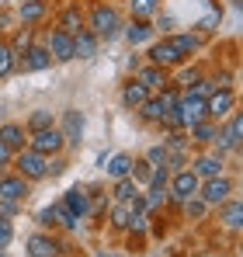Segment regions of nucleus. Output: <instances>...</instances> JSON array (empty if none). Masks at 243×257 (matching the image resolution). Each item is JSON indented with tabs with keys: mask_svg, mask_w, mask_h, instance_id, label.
<instances>
[{
	"mask_svg": "<svg viewBox=\"0 0 243 257\" xmlns=\"http://www.w3.org/2000/svg\"><path fill=\"white\" fill-rule=\"evenodd\" d=\"M219 25H222V4H215V7H212V14L198 21V28H202V32H215Z\"/></svg>",
	"mask_w": 243,
	"mask_h": 257,
	"instance_id": "40",
	"label": "nucleus"
},
{
	"mask_svg": "<svg viewBox=\"0 0 243 257\" xmlns=\"http://www.w3.org/2000/svg\"><path fill=\"white\" fill-rule=\"evenodd\" d=\"M129 219H132L129 202H111V205H108V226H111L115 233H129Z\"/></svg>",
	"mask_w": 243,
	"mask_h": 257,
	"instance_id": "28",
	"label": "nucleus"
},
{
	"mask_svg": "<svg viewBox=\"0 0 243 257\" xmlns=\"http://www.w3.org/2000/svg\"><path fill=\"white\" fill-rule=\"evenodd\" d=\"M97 257H115V254H108V250H97Z\"/></svg>",
	"mask_w": 243,
	"mask_h": 257,
	"instance_id": "48",
	"label": "nucleus"
},
{
	"mask_svg": "<svg viewBox=\"0 0 243 257\" xmlns=\"http://www.w3.org/2000/svg\"><path fill=\"white\" fill-rule=\"evenodd\" d=\"M97 49H101V42H97V35H94L90 28H80V32L73 35V56H77V59H94Z\"/></svg>",
	"mask_w": 243,
	"mask_h": 257,
	"instance_id": "24",
	"label": "nucleus"
},
{
	"mask_svg": "<svg viewBox=\"0 0 243 257\" xmlns=\"http://www.w3.org/2000/svg\"><path fill=\"white\" fill-rule=\"evenodd\" d=\"M150 171H153V167H150L143 157H139V160H132V174H129V177L136 181V188H146V184H150Z\"/></svg>",
	"mask_w": 243,
	"mask_h": 257,
	"instance_id": "37",
	"label": "nucleus"
},
{
	"mask_svg": "<svg viewBox=\"0 0 243 257\" xmlns=\"http://www.w3.org/2000/svg\"><path fill=\"white\" fill-rule=\"evenodd\" d=\"M83 18H87V28L97 35V42H115L122 35V25H125V14L115 4H104V0H97L90 7V14H83Z\"/></svg>",
	"mask_w": 243,
	"mask_h": 257,
	"instance_id": "1",
	"label": "nucleus"
},
{
	"mask_svg": "<svg viewBox=\"0 0 243 257\" xmlns=\"http://www.w3.org/2000/svg\"><path fill=\"white\" fill-rule=\"evenodd\" d=\"M146 63H153V66H163V70H177V66H184L188 59L174 49V42L163 35V39H157V42L150 45V52H146Z\"/></svg>",
	"mask_w": 243,
	"mask_h": 257,
	"instance_id": "10",
	"label": "nucleus"
},
{
	"mask_svg": "<svg viewBox=\"0 0 243 257\" xmlns=\"http://www.w3.org/2000/svg\"><path fill=\"white\" fill-rule=\"evenodd\" d=\"M18 56H14V49L7 45V39H0V80H7V77H14L18 73Z\"/></svg>",
	"mask_w": 243,
	"mask_h": 257,
	"instance_id": "30",
	"label": "nucleus"
},
{
	"mask_svg": "<svg viewBox=\"0 0 243 257\" xmlns=\"http://www.w3.org/2000/svg\"><path fill=\"white\" fill-rule=\"evenodd\" d=\"M0 143L11 153H21L28 146V128L21 125V122H0Z\"/></svg>",
	"mask_w": 243,
	"mask_h": 257,
	"instance_id": "20",
	"label": "nucleus"
},
{
	"mask_svg": "<svg viewBox=\"0 0 243 257\" xmlns=\"http://www.w3.org/2000/svg\"><path fill=\"white\" fill-rule=\"evenodd\" d=\"M122 39L132 45V49H139V45L153 42V39H157V32H153V25H150V21L132 18V21H125V25H122Z\"/></svg>",
	"mask_w": 243,
	"mask_h": 257,
	"instance_id": "18",
	"label": "nucleus"
},
{
	"mask_svg": "<svg viewBox=\"0 0 243 257\" xmlns=\"http://www.w3.org/2000/svg\"><path fill=\"white\" fill-rule=\"evenodd\" d=\"M56 63H52V56H49V49L42 42H35L25 56H21V63H18V73H42V70H52Z\"/></svg>",
	"mask_w": 243,
	"mask_h": 257,
	"instance_id": "14",
	"label": "nucleus"
},
{
	"mask_svg": "<svg viewBox=\"0 0 243 257\" xmlns=\"http://www.w3.org/2000/svg\"><path fill=\"white\" fill-rule=\"evenodd\" d=\"M174 25H177V21H174L170 14H157V25H153V32H157V35H174Z\"/></svg>",
	"mask_w": 243,
	"mask_h": 257,
	"instance_id": "44",
	"label": "nucleus"
},
{
	"mask_svg": "<svg viewBox=\"0 0 243 257\" xmlns=\"http://www.w3.org/2000/svg\"><path fill=\"white\" fill-rule=\"evenodd\" d=\"M136 191H143V188H136L132 177H118V181H111V202H129Z\"/></svg>",
	"mask_w": 243,
	"mask_h": 257,
	"instance_id": "33",
	"label": "nucleus"
},
{
	"mask_svg": "<svg viewBox=\"0 0 243 257\" xmlns=\"http://www.w3.org/2000/svg\"><path fill=\"white\" fill-rule=\"evenodd\" d=\"M56 28L66 32V35H77L80 28H87V18H83L80 4H66V7L59 11V18H56Z\"/></svg>",
	"mask_w": 243,
	"mask_h": 257,
	"instance_id": "21",
	"label": "nucleus"
},
{
	"mask_svg": "<svg viewBox=\"0 0 243 257\" xmlns=\"http://www.w3.org/2000/svg\"><path fill=\"white\" fill-rule=\"evenodd\" d=\"M215 132H219V122H212V118H202V122H195V125L188 128V143H191L195 150H205V146H212Z\"/></svg>",
	"mask_w": 243,
	"mask_h": 257,
	"instance_id": "23",
	"label": "nucleus"
},
{
	"mask_svg": "<svg viewBox=\"0 0 243 257\" xmlns=\"http://www.w3.org/2000/svg\"><path fill=\"white\" fill-rule=\"evenodd\" d=\"M14 243V222L11 219H0V250H7Z\"/></svg>",
	"mask_w": 243,
	"mask_h": 257,
	"instance_id": "43",
	"label": "nucleus"
},
{
	"mask_svg": "<svg viewBox=\"0 0 243 257\" xmlns=\"http://www.w3.org/2000/svg\"><path fill=\"white\" fill-rule=\"evenodd\" d=\"M136 80L146 87L150 94H157V90H163V87L170 84L174 77H170V70H163V66H153V63H143L139 70H136Z\"/></svg>",
	"mask_w": 243,
	"mask_h": 257,
	"instance_id": "16",
	"label": "nucleus"
},
{
	"mask_svg": "<svg viewBox=\"0 0 243 257\" xmlns=\"http://www.w3.org/2000/svg\"><path fill=\"white\" fill-rule=\"evenodd\" d=\"M14 18L25 25V28H35L49 18V0H21L14 7Z\"/></svg>",
	"mask_w": 243,
	"mask_h": 257,
	"instance_id": "15",
	"label": "nucleus"
},
{
	"mask_svg": "<svg viewBox=\"0 0 243 257\" xmlns=\"http://www.w3.org/2000/svg\"><path fill=\"white\" fill-rule=\"evenodd\" d=\"M56 128L63 132V143H66V150H80L83 132H87V118H83L80 108H66V111H59V118H56Z\"/></svg>",
	"mask_w": 243,
	"mask_h": 257,
	"instance_id": "4",
	"label": "nucleus"
},
{
	"mask_svg": "<svg viewBox=\"0 0 243 257\" xmlns=\"http://www.w3.org/2000/svg\"><path fill=\"white\" fill-rule=\"evenodd\" d=\"M25 250H28V257H70V243L49 236L45 229H39V233H32L25 240Z\"/></svg>",
	"mask_w": 243,
	"mask_h": 257,
	"instance_id": "6",
	"label": "nucleus"
},
{
	"mask_svg": "<svg viewBox=\"0 0 243 257\" xmlns=\"http://www.w3.org/2000/svg\"><path fill=\"white\" fill-rule=\"evenodd\" d=\"M229 195H236V177H229V174H219V177H205L202 188H198V198H202L208 209H215V205H222Z\"/></svg>",
	"mask_w": 243,
	"mask_h": 257,
	"instance_id": "5",
	"label": "nucleus"
},
{
	"mask_svg": "<svg viewBox=\"0 0 243 257\" xmlns=\"http://www.w3.org/2000/svg\"><path fill=\"white\" fill-rule=\"evenodd\" d=\"M132 160H136L132 153H115L111 160H104L101 171L108 174V181H118V177H129V174H132Z\"/></svg>",
	"mask_w": 243,
	"mask_h": 257,
	"instance_id": "26",
	"label": "nucleus"
},
{
	"mask_svg": "<svg viewBox=\"0 0 243 257\" xmlns=\"http://www.w3.org/2000/svg\"><path fill=\"white\" fill-rule=\"evenodd\" d=\"M236 111V90L233 87H215L208 97H205V115L212 118V122H222L226 115H233Z\"/></svg>",
	"mask_w": 243,
	"mask_h": 257,
	"instance_id": "8",
	"label": "nucleus"
},
{
	"mask_svg": "<svg viewBox=\"0 0 243 257\" xmlns=\"http://www.w3.org/2000/svg\"><path fill=\"white\" fill-rule=\"evenodd\" d=\"M146 97H150V90L139 84L136 77H129V80L122 84V90H118V101H122V108H125V111H136Z\"/></svg>",
	"mask_w": 243,
	"mask_h": 257,
	"instance_id": "22",
	"label": "nucleus"
},
{
	"mask_svg": "<svg viewBox=\"0 0 243 257\" xmlns=\"http://www.w3.org/2000/svg\"><path fill=\"white\" fill-rule=\"evenodd\" d=\"M21 202H7V198H0V219H18L21 215Z\"/></svg>",
	"mask_w": 243,
	"mask_h": 257,
	"instance_id": "45",
	"label": "nucleus"
},
{
	"mask_svg": "<svg viewBox=\"0 0 243 257\" xmlns=\"http://www.w3.org/2000/svg\"><path fill=\"white\" fill-rule=\"evenodd\" d=\"M21 125L28 128V132H39V128H49V125H56V115H52L49 108H35V111H32V115H28V118H25Z\"/></svg>",
	"mask_w": 243,
	"mask_h": 257,
	"instance_id": "31",
	"label": "nucleus"
},
{
	"mask_svg": "<svg viewBox=\"0 0 243 257\" xmlns=\"http://www.w3.org/2000/svg\"><path fill=\"white\" fill-rule=\"evenodd\" d=\"M42 45L49 49L52 63H70V59H77V56H73V35H66V32H59V28H49L45 39H42Z\"/></svg>",
	"mask_w": 243,
	"mask_h": 257,
	"instance_id": "12",
	"label": "nucleus"
},
{
	"mask_svg": "<svg viewBox=\"0 0 243 257\" xmlns=\"http://www.w3.org/2000/svg\"><path fill=\"white\" fill-rule=\"evenodd\" d=\"M11 171L21 174L25 181H45V157L42 153H35V150H21V153H14V160H11Z\"/></svg>",
	"mask_w": 243,
	"mask_h": 257,
	"instance_id": "7",
	"label": "nucleus"
},
{
	"mask_svg": "<svg viewBox=\"0 0 243 257\" xmlns=\"http://www.w3.org/2000/svg\"><path fill=\"white\" fill-rule=\"evenodd\" d=\"M143 160H146L150 167H163V164H167V150H163V143H153V146L143 153Z\"/></svg>",
	"mask_w": 243,
	"mask_h": 257,
	"instance_id": "38",
	"label": "nucleus"
},
{
	"mask_svg": "<svg viewBox=\"0 0 243 257\" xmlns=\"http://www.w3.org/2000/svg\"><path fill=\"white\" fill-rule=\"evenodd\" d=\"M35 222H39L42 229H52V226H56V202L45 205V209H39V212H35Z\"/></svg>",
	"mask_w": 243,
	"mask_h": 257,
	"instance_id": "42",
	"label": "nucleus"
},
{
	"mask_svg": "<svg viewBox=\"0 0 243 257\" xmlns=\"http://www.w3.org/2000/svg\"><path fill=\"white\" fill-rule=\"evenodd\" d=\"M181 209H184V215H188V219H191V222H202L205 215L212 212V209H208V205H205L202 198H198V195H195V198H188V202H184V205H181Z\"/></svg>",
	"mask_w": 243,
	"mask_h": 257,
	"instance_id": "34",
	"label": "nucleus"
},
{
	"mask_svg": "<svg viewBox=\"0 0 243 257\" xmlns=\"http://www.w3.org/2000/svg\"><path fill=\"white\" fill-rule=\"evenodd\" d=\"M28 195H32V181H25L21 174H14V171H0V198L25 205Z\"/></svg>",
	"mask_w": 243,
	"mask_h": 257,
	"instance_id": "13",
	"label": "nucleus"
},
{
	"mask_svg": "<svg viewBox=\"0 0 243 257\" xmlns=\"http://www.w3.org/2000/svg\"><path fill=\"white\" fill-rule=\"evenodd\" d=\"M167 39L174 42V49H177L184 59H188L191 52H198V49H202V35H198V32H174V35H167Z\"/></svg>",
	"mask_w": 243,
	"mask_h": 257,
	"instance_id": "27",
	"label": "nucleus"
},
{
	"mask_svg": "<svg viewBox=\"0 0 243 257\" xmlns=\"http://www.w3.org/2000/svg\"><path fill=\"white\" fill-rule=\"evenodd\" d=\"M212 212H215V219H219L229 233H236V229L243 226V202L236 198V195H229V198H226L222 205H215Z\"/></svg>",
	"mask_w": 243,
	"mask_h": 257,
	"instance_id": "17",
	"label": "nucleus"
},
{
	"mask_svg": "<svg viewBox=\"0 0 243 257\" xmlns=\"http://www.w3.org/2000/svg\"><path fill=\"white\" fill-rule=\"evenodd\" d=\"M14 21H18V18H14L11 11H0V32H14Z\"/></svg>",
	"mask_w": 243,
	"mask_h": 257,
	"instance_id": "46",
	"label": "nucleus"
},
{
	"mask_svg": "<svg viewBox=\"0 0 243 257\" xmlns=\"http://www.w3.org/2000/svg\"><path fill=\"white\" fill-rule=\"evenodd\" d=\"M198 188H202L198 174L191 171V167H181V171L170 174V184H167V202H170L174 209H181L188 198H195V195H198Z\"/></svg>",
	"mask_w": 243,
	"mask_h": 257,
	"instance_id": "3",
	"label": "nucleus"
},
{
	"mask_svg": "<svg viewBox=\"0 0 243 257\" xmlns=\"http://www.w3.org/2000/svg\"><path fill=\"white\" fill-rule=\"evenodd\" d=\"M7 45H11V49H14V56L21 59V56L35 45V28H25V25H21V28H14V35H11V42H7Z\"/></svg>",
	"mask_w": 243,
	"mask_h": 257,
	"instance_id": "29",
	"label": "nucleus"
},
{
	"mask_svg": "<svg viewBox=\"0 0 243 257\" xmlns=\"http://www.w3.org/2000/svg\"><path fill=\"white\" fill-rule=\"evenodd\" d=\"M28 150H35L42 157H56V153H66V143H63V132L56 125L39 128V132H28Z\"/></svg>",
	"mask_w": 243,
	"mask_h": 257,
	"instance_id": "9",
	"label": "nucleus"
},
{
	"mask_svg": "<svg viewBox=\"0 0 243 257\" xmlns=\"http://www.w3.org/2000/svg\"><path fill=\"white\" fill-rule=\"evenodd\" d=\"M136 115H139V122H146V125H157L163 115H167V108H163V101H160V94H150L139 108H136Z\"/></svg>",
	"mask_w": 243,
	"mask_h": 257,
	"instance_id": "25",
	"label": "nucleus"
},
{
	"mask_svg": "<svg viewBox=\"0 0 243 257\" xmlns=\"http://www.w3.org/2000/svg\"><path fill=\"white\" fill-rule=\"evenodd\" d=\"M70 167V160H66V153H56V157H45V177H63Z\"/></svg>",
	"mask_w": 243,
	"mask_h": 257,
	"instance_id": "35",
	"label": "nucleus"
},
{
	"mask_svg": "<svg viewBox=\"0 0 243 257\" xmlns=\"http://www.w3.org/2000/svg\"><path fill=\"white\" fill-rule=\"evenodd\" d=\"M167 184H170V171H167V167H153L146 188H160V191H167Z\"/></svg>",
	"mask_w": 243,
	"mask_h": 257,
	"instance_id": "41",
	"label": "nucleus"
},
{
	"mask_svg": "<svg viewBox=\"0 0 243 257\" xmlns=\"http://www.w3.org/2000/svg\"><path fill=\"white\" fill-rule=\"evenodd\" d=\"M143 198H146V215H153L160 205H167V191H160V188H143Z\"/></svg>",
	"mask_w": 243,
	"mask_h": 257,
	"instance_id": "36",
	"label": "nucleus"
},
{
	"mask_svg": "<svg viewBox=\"0 0 243 257\" xmlns=\"http://www.w3.org/2000/svg\"><path fill=\"white\" fill-rule=\"evenodd\" d=\"M212 90H215V84H212V77H202V80H195V84L188 87V90H184V94H191V97H208V94H212Z\"/></svg>",
	"mask_w": 243,
	"mask_h": 257,
	"instance_id": "39",
	"label": "nucleus"
},
{
	"mask_svg": "<svg viewBox=\"0 0 243 257\" xmlns=\"http://www.w3.org/2000/svg\"><path fill=\"white\" fill-rule=\"evenodd\" d=\"M129 11H132V18L150 21V18L160 14V0H129Z\"/></svg>",
	"mask_w": 243,
	"mask_h": 257,
	"instance_id": "32",
	"label": "nucleus"
},
{
	"mask_svg": "<svg viewBox=\"0 0 243 257\" xmlns=\"http://www.w3.org/2000/svg\"><path fill=\"white\" fill-rule=\"evenodd\" d=\"M240 136H243V115L233 111V115H226L219 122V132H215V139H212L208 150H215L222 157H236L240 153Z\"/></svg>",
	"mask_w": 243,
	"mask_h": 257,
	"instance_id": "2",
	"label": "nucleus"
},
{
	"mask_svg": "<svg viewBox=\"0 0 243 257\" xmlns=\"http://www.w3.org/2000/svg\"><path fill=\"white\" fill-rule=\"evenodd\" d=\"M226 157L222 153H215V150H198L195 157H191V171L198 174V181H205V177H219V174H226Z\"/></svg>",
	"mask_w": 243,
	"mask_h": 257,
	"instance_id": "11",
	"label": "nucleus"
},
{
	"mask_svg": "<svg viewBox=\"0 0 243 257\" xmlns=\"http://www.w3.org/2000/svg\"><path fill=\"white\" fill-rule=\"evenodd\" d=\"M11 160H14V153L0 143V171H11Z\"/></svg>",
	"mask_w": 243,
	"mask_h": 257,
	"instance_id": "47",
	"label": "nucleus"
},
{
	"mask_svg": "<svg viewBox=\"0 0 243 257\" xmlns=\"http://www.w3.org/2000/svg\"><path fill=\"white\" fill-rule=\"evenodd\" d=\"M0 257H7V250H0Z\"/></svg>",
	"mask_w": 243,
	"mask_h": 257,
	"instance_id": "49",
	"label": "nucleus"
},
{
	"mask_svg": "<svg viewBox=\"0 0 243 257\" xmlns=\"http://www.w3.org/2000/svg\"><path fill=\"white\" fill-rule=\"evenodd\" d=\"M59 202L77 215V219H90V191H87V184H73Z\"/></svg>",
	"mask_w": 243,
	"mask_h": 257,
	"instance_id": "19",
	"label": "nucleus"
}]
</instances>
